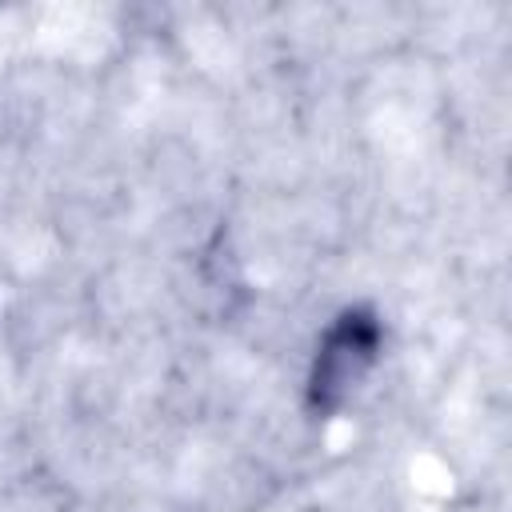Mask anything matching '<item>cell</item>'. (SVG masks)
Segmentation results:
<instances>
[{
	"label": "cell",
	"mask_w": 512,
	"mask_h": 512,
	"mask_svg": "<svg viewBox=\"0 0 512 512\" xmlns=\"http://www.w3.org/2000/svg\"><path fill=\"white\" fill-rule=\"evenodd\" d=\"M380 340H384V328L372 308H344L320 336V348H316V360L308 372V404L316 412L340 408L344 396L376 364Z\"/></svg>",
	"instance_id": "cell-1"
}]
</instances>
